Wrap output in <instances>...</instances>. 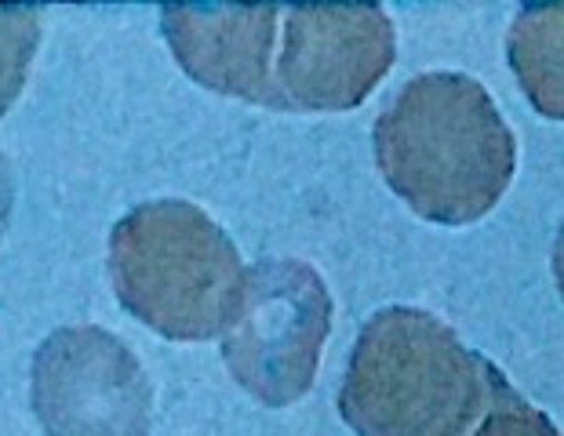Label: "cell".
<instances>
[{"instance_id":"1","label":"cell","mask_w":564,"mask_h":436,"mask_svg":"<svg viewBox=\"0 0 564 436\" xmlns=\"http://www.w3.org/2000/svg\"><path fill=\"white\" fill-rule=\"evenodd\" d=\"M382 182L434 226L485 218L518 172V139L481 80L419 73L371 131Z\"/></svg>"},{"instance_id":"2","label":"cell","mask_w":564,"mask_h":436,"mask_svg":"<svg viewBox=\"0 0 564 436\" xmlns=\"http://www.w3.org/2000/svg\"><path fill=\"white\" fill-rule=\"evenodd\" d=\"M502 371L434 313H371L350 349L339 415L357 436H470Z\"/></svg>"},{"instance_id":"3","label":"cell","mask_w":564,"mask_h":436,"mask_svg":"<svg viewBox=\"0 0 564 436\" xmlns=\"http://www.w3.org/2000/svg\"><path fill=\"white\" fill-rule=\"evenodd\" d=\"M237 244L197 204L164 197L131 208L110 233L117 302L175 342L223 335L245 295Z\"/></svg>"},{"instance_id":"4","label":"cell","mask_w":564,"mask_h":436,"mask_svg":"<svg viewBox=\"0 0 564 436\" xmlns=\"http://www.w3.org/2000/svg\"><path fill=\"white\" fill-rule=\"evenodd\" d=\"M332 313L328 287L310 262H256L223 331V360L234 382L267 407L306 396L317 382Z\"/></svg>"},{"instance_id":"5","label":"cell","mask_w":564,"mask_h":436,"mask_svg":"<svg viewBox=\"0 0 564 436\" xmlns=\"http://www.w3.org/2000/svg\"><path fill=\"white\" fill-rule=\"evenodd\" d=\"M33 411L44 436H147L153 385L106 327H58L33 353Z\"/></svg>"},{"instance_id":"6","label":"cell","mask_w":564,"mask_h":436,"mask_svg":"<svg viewBox=\"0 0 564 436\" xmlns=\"http://www.w3.org/2000/svg\"><path fill=\"white\" fill-rule=\"evenodd\" d=\"M281 22L278 91L284 109H357L398 58V30L379 4L281 8Z\"/></svg>"},{"instance_id":"7","label":"cell","mask_w":564,"mask_h":436,"mask_svg":"<svg viewBox=\"0 0 564 436\" xmlns=\"http://www.w3.org/2000/svg\"><path fill=\"white\" fill-rule=\"evenodd\" d=\"M281 8L241 4H164L161 30L175 63L204 88L234 99L284 109L278 91V41Z\"/></svg>"},{"instance_id":"8","label":"cell","mask_w":564,"mask_h":436,"mask_svg":"<svg viewBox=\"0 0 564 436\" xmlns=\"http://www.w3.org/2000/svg\"><path fill=\"white\" fill-rule=\"evenodd\" d=\"M507 63L535 113L564 120V4H524L513 15Z\"/></svg>"},{"instance_id":"9","label":"cell","mask_w":564,"mask_h":436,"mask_svg":"<svg viewBox=\"0 0 564 436\" xmlns=\"http://www.w3.org/2000/svg\"><path fill=\"white\" fill-rule=\"evenodd\" d=\"M41 44V11L30 4H0V117L19 99Z\"/></svg>"},{"instance_id":"10","label":"cell","mask_w":564,"mask_h":436,"mask_svg":"<svg viewBox=\"0 0 564 436\" xmlns=\"http://www.w3.org/2000/svg\"><path fill=\"white\" fill-rule=\"evenodd\" d=\"M470 436H561V429L543 411L528 404L507 379H499L496 396H491L485 418L477 422V429Z\"/></svg>"},{"instance_id":"11","label":"cell","mask_w":564,"mask_h":436,"mask_svg":"<svg viewBox=\"0 0 564 436\" xmlns=\"http://www.w3.org/2000/svg\"><path fill=\"white\" fill-rule=\"evenodd\" d=\"M11 164H8V156L4 150H0V233H4V226H8V218H11Z\"/></svg>"},{"instance_id":"12","label":"cell","mask_w":564,"mask_h":436,"mask_svg":"<svg viewBox=\"0 0 564 436\" xmlns=\"http://www.w3.org/2000/svg\"><path fill=\"white\" fill-rule=\"evenodd\" d=\"M554 281H557V291H561V298H564V218H561V226H557V240H554Z\"/></svg>"}]
</instances>
